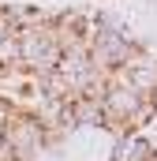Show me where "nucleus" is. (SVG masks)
I'll return each instance as SVG.
<instances>
[{
	"mask_svg": "<svg viewBox=\"0 0 157 161\" xmlns=\"http://www.w3.org/2000/svg\"><path fill=\"white\" fill-rule=\"evenodd\" d=\"M68 120L78 127H97L105 124V109H101V97H75L68 105Z\"/></svg>",
	"mask_w": 157,
	"mask_h": 161,
	"instance_id": "2",
	"label": "nucleus"
},
{
	"mask_svg": "<svg viewBox=\"0 0 157 161\" xmlns=\"http://www.w3.org/2000/svg\"><path fill=\"white\" fill-rule=\"evenodd\" d=\"M11 34H15V26H11L8 11H0V41H4V38H11Z\"/></svg>",
	"mask_w": 157,
	"mask_h": 161,
	"instance_id": "3",
	"label": "nucleus"
},
{
	"mask_svg": "<svg viewBox=\"0 0 157 161\" xmlns=\"http://www.w3.org/2000/svg\"><path fill=\"white\" fill-rule=\"evenodd\" d=\"M0 146H4V124H0Z\"/></svg>",
	"mask_w": 157,
	"mask_h": 161,
	"instance_id": "4",
	"label": "nucleus"
},
{
	"mask_svg": "<svg viewBox=\"0 0 157 161\" xmlns=\"http://www.w3.org/2000/svg\"><path fill=\"white\" fill-rule=\"evenodd\" d=\"M4 146L15 154L19 161L38 158V150L45 146V127L34 113H11L4 124Z\"/></svg>",
	"mask_w": 157,
	"mask_h": 161,
	"instance_id": "1",
	"label": "nucleus"
}]
</instances>
